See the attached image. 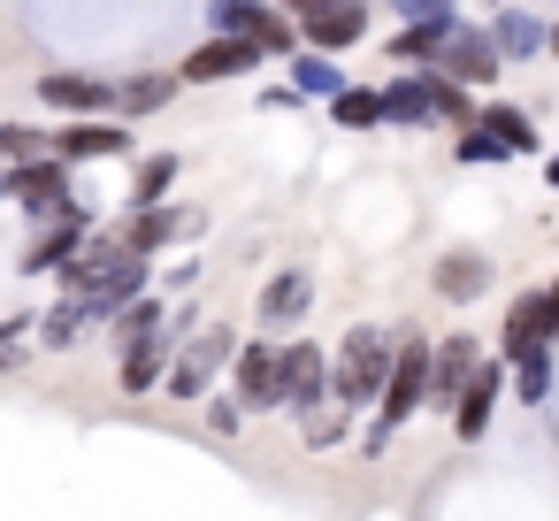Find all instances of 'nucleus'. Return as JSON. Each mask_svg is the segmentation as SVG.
Returning a JSON list of instances; mask_svg holds the SVG:
<instances>
[{
  "mask_svg": "<svg viewBox=\"0 0 559 521\" xmlns=\"http://www.w3.org/2000/svg\"><path fill=\"white\" fill-rule=\"evenodd\" d=\"M429 368H437V345H429V338H406L399 360H391V383H383V399H376V422H368V437H360L368 460L414 422V406H429Z\"/></svg>",
  "mask_w": 559,
  "mask_h": 521,
  "instance_id": "nucleus-1",
  "label": "nucleus"
},
{
  "mask_svg": "<svg viewBox=\"0 0 559 521\" xmlns=\"http://www.w3.org/2000/svg\"><path fill=\"white\" fill-rule=\"evenodd\" d=\"M391 360H399V345L383 338V330H353L345 338V353L330 360V383H337V406H376L383 399V383H391Z\"/></svg>",
  "mask_w": 559,
  "mask_h": 521,
  "instance_id": "nucleus-2",
  "label": "nucleus"
},
{
  "mask_svg": "<svg viewBox=\"0 0 559 521\" xmlns=\"http://www.w3.org/2000/svg\"><path fill=\"white\" fill-rule=\"evenodd\" d=\"M207 16H215V32H246L269 55H292V39H307L284 0H207Z\"/></svg>",
  "mask_w": 559,
  "mask_h": 521,
  "instance_id": "nucleus-3",
  "label": "nucleus"
},
{
  "mask_svg": "<svg viewBox=\"0 0 559 521\" xmlns=\"http://www.w3.org/2000/svg\"><path fill=\"white\" fill-rule=\"evenodd\" d=\"M230 360H238V338H230V322L200 330V338L177 353V368H169V399H207L215 368H230Z\"/></svg>",
  "mask_w": 559,
  "mask_h": 521,
  "instance_id": "nucleus-4",
  "label": "nucleus"
},
{
  "mask_svg": "<svg viewBox=\"0 0 559 521\" xmlns=\"http://www.w3.org/2000/svg\"><path fill=\"white\" fill-rule=\"evenodd\" d=\"M261 55H269L261 39H246V32H215L207 47H192V55H185V70H177V78H185V85H223V78L253 70Z\"/></svg>",
  "mask_w": 559,
  "mask_h": 521,
  "instance_id": "nucleus-5",
  "label": "nucleus"
},
{
  "mask_svg": "<svg viewBox=\"0 0 559 521\" xmlns=\"http://www.w3.org/2000/svg\"><path fill=\"white\" fill-rule=\"evenodd\" d=\"M284 399H292V414H314L322 399H337L330 353H322L314 338H292V345H284Z\"/></svg>",
  "mask_w": 559,
  "mask_h": 521,
  "instance_id": "nucleus-6",
  "label": "nucleus"
},
{
  "mask_svg": "<svg viewBox=\"0 0 559 521\" xmlns=\"http://www.w3.org/2000/svg\"><path fill=\"white\" fill-rule=\"evenodd\" d=\"M9 192L47 223V215H70V162L62 154H39V162H16V177H9Z\"/></svg>",
  "mask_w": 559,
  "mask_h": 521,
  "instance_id": "nucleus-7",
  "label": "nucleus"
},
{
  "mask_svg": "<svg viewBox=\"0 0 559 521\" xmlns=\"http://www.w3.org/2000/svg\"><path fill=\"white\" fill-rule=\"evenodd\" d=\"M437 70H444V78H460V85H490V78L506 70V47H498V32H467V24H460V32L444 39Z\"/></svg>",
  "mask_w": 559,
  "mask_h": 521,
  "instance_id": "nucleus-8",
  "label": "nucleus"
},
{
  "mask_svg": "<svg viewBox=\"0 0 559 521\" xmlns=\"http://www.w3.org/2000/svg\"><path fill=\"white\" fill-rule=\"evenodd\" d=\"M238 399L246 406H292L284 399V345H269V338H253V345H238Z\"/></svg>",
  "mask_w": 559,
  "mask_h": 521,
  "instance_id": "nucleus-9",
  "label": "nucleus"
},
{
  "mask_svg": "<svg viewBox=\"0 0 559 521\" xmlns=\"http://www.w3.org/2000/svg\"><path fill=\"white\" fill-rule=\"evenodd\" d=\"M39 100L62 108V116H108V108H116V85L93 78V70H47V78H39Z\"/></svg>",
  "mask_w": 559,
  "mask_h": 521,
  "instance_id": "nucleus-10",
  "label": "nucleus"
},
{
  "mask_svg": "<svg viewBox=\"0 0 559 521\" xmlns=\"http://www.w3.org/2000/svg\"><path fill=\"white\" fill-rule=\"evenodd\" d=\"M55 154L62 162H116V154H131V131L108 116H78L70 131H55Z\"/></svg>",
  "mask_w": 559,
  "mask_h": 521,
  "instance_id": "nucleus-11",
  "label": "nucleus"
},
{
  "mask_svg": "<svg viewBox=\"0 0 559 521\" xmlns=\"http://www.w3.org/2000/svg\"><path fill=\"white\" fill-rule=\"evenodd\" d=\"M551 338H559V299H551V292H521L513 315H506V338H498L506 360L528 353V345H551Z\"/></svg>",
  "mask_w": 559,
  "mask_h": 521,
  "instance_id": "nucleus-12",
  "label": "nucleus"
},
{
  "mask_svg": "<svg viewBox=\"0 0 559 521\" xmlns=\"http://www.w3.org/2000/svg\"><path fill=\"white\" fill-rule=\"evenodd\" d=\"M85 253V215L70 208V215H55V230H39V246H24V276H47V269H70Z\"/></svg>",
  "mask_w": 559,
  "mask_h": 521,
  "instance_id": "nucleus-13",
  "label": "nucleus"
},
{
  "mask_svg": "<svg viewBox=\"0 0 559 521\" xmlns=\"http://www.w3.org/2000/svg\"><path fill=\"white\" fill-rule=\"evenodd\" d=\"M383 108H391V123H399V131H421V123H437V70L391 78V85H383Z\"/></svg>",
  "mask_w": 559,
  "mask_h": 521,
  "instance_id": "nucleus-14",
  "label": "nucleus"
},
{
  "mask_svg": "<svg viewBox=\"0 0 559 521\" xmlns=\"http://www.w3.org/2000/svg\"><path fill=\"white\" fill-rule=\"evenodd\" d=\"M475 368H483L475 338H444V345H437V368H429V406H460V391H467Z\"/></svg>",
  "mask_w": 559,
  "mask_h": 521,
  "instance_id": "nucleus-15",
  "label": "nucleus"
},
{
  "mask_svg": "<svg viewBox=\"0 0 559 521\" xmlns=\"http://www.w3.org/2000/svg\"><path fill=\"white\" fill-rule=\"evenodd\" d=\"M498 391H506V360H483V368L467 376L460 406H452V429H460V437H483V429H490V406H498Z\"/></svg>",
  "mask_w": 559,
  "mask_h": 521,
  "instance_id": "nucleus-16",
  "label": "nucleus"
},
{
  "mask_svg": "<svg viewBox=\"0 0 559 521\" xmlns=\"http://www.w3.org/2000/svg\"><path fill=\"white\" fill-rule=\"evenodd\" d=\"M299 32H307V47L345 55V47H360V39H368V9H360V0H330V9H322V16H307Z\"/></svg>",
  "mask_w": 559,
  "mask_h": 521,
  "instance_id": "nucleus-17",
  "label": "nucleus"
},
{
  "mask_svg": "<svg viewBox=\"0 0 559 521\" xmlns=\"http://www.w3.org/2000/svg\"><path fill=\"white\" fill-rule=\"evenodd\" d=\"M192 230H200L192 208H139V215L123 223V238H131L139 253H162V246H177V238H192Z\"/></svg>",
  "mask_w": 559,
  "mask_h": 521,
  "instance_id": "nucleus-18",
  "label": "nucleus"
},
{
  "mask_svg": "<svg viewBox=\"0 0 559 521\" xmlns=\"http://www.w3.org/2000/svg\"><path fill=\"white\" fill-rule=\"evenodd\" d=\"M169 368H177L169 330H154V338H131V345H123V391H131V399H139V391H154V383H169Z\"/></svg>",
  "mask_w": 559,
  "mask_h": 521,
  "instance_id": "nucleus-19",
  "label": "nucleus"
},
{
  "mask_svg": "<svg viewBox=\"0 0 559 521\" xmlns=\"http://www.w3.org/2000/svg\"><path fill=\"white\" fill-rule=\"evenodd\" d=\"M307 299H314V276H307V269H284V276H269V292H261V322H269V330H292V322L307 315Z\"/></svg>",
  "mask_w": 559,
  "mask_h": 521,
  "instance_id": "nucleus-20",
  "label": "nucleus"
},
{
  "mask_svg": "<svg viewBox=\"0 0 559 521\" xmlns=\"http://www.w3.org/2000/svg\"><path fill=\"white\" fill-rule=\"evenodd\" d=\"M452 32H460V16H406V32L391 39V62H437Z\"/></svg>",
  "mask_w": 559,
  "mask_h": 521,
  "instance_id": "nucleus-21",
  "label": "nucleus"
},
{
  "mask_svg": "<svg viewBox=\"0 0 559 521\" xmlns=\"http://www.w3.org/2000/svg\"><path fill=\"white\" fill-rule=\"evenodd\" d=\"M490 32H498V47H506V62H528V55H544V47H551V32H544L536 16H521V9H506V16H498Z\"/></svg>",
  "mask_w": 559,
  "mask_h": 521,
  "instance_id": "nucleus-22",
  "label": "nucleus"
},
{
  "mask_svg": "<svg viewBox=\"0 0 559 521\" xmlns=\"http://www.w3.org/2000/svg\"><path fill=\"white\" fill-rule=\"evenodd\" d=\"M292 85H299V93L337 100V93H345V70L330 62V47H307V55H292Z\"/></svg>",
  "mask_w": 559,
  "mask_h": 521,
  "instance_id": "nucleus-23",
  "label": "nucleus"
},
{
  "mask_svg": "<svg viewBox=\"0 0 559 521\" xmlns=\"http://www.w3.org/2000/svg\"><path fill=\"white\" fill-rule=\"evenodd\" d=\"M483 284H490V261H475V253H444L437 261V292L444 299H475Z\"/></svg>",
  "mask_w": 559,
  "mask_h": 521,
  "instance_id": "nucleus-24",
  "label": "nucleus"
},
{
  "mask_svg": "<svg viewBox=\"0 0 559 521\" xmlns=\"http://www.w3.org/2000/svg\"><path fill=\"white\" fill-rule=\"evenodd\" d=\"M169 185H177V154H146L139 177H131V208H162Z\"/></svg>",
  "mask_w": 559,
  "mask_h": 521,
  "instance_id": "nucleus-25",
  "label": "nucleus"
},
{
  "mask_svg": "<svg viewBox=\"0 0 559 521\" xmlns=\"http://www.w3.org/2000/svg\"><path fill=\"white\" fill-rule=\"evenodd\" d=\"M330 108H337V123H345V131H376V123H391L383 93H360V85H345V93H337Z\"/></svg>",
  "mask_w": 559,
  "mask_h": 521,
  "instance_id": "nucleus-26",
  "label": "nucleus"
},
{
  "mask_svg": "<svg viewBox=\"0 0 559 521\" xmlns=\"http://www.w3.org/2000/svg\"><path fill=\"white\" fill-rule=\"evenodd\" d=\"M513 391L536 406V399H551V353L544 345H528V353H513Z\"/></svg>",
  "mask_w": 559,
  "mask_h": 521,
  "instance_id": "nucleus-27",
  "label": "nucleus"
},
{
  "mask_svg": "<svg viewBox=\"0 0 559 521\" xmlns=\"http://www.w3.org/2000/svg\"><path fill=\"white\" fill-rule=\"evenodd\" d=\"M177 85H185V78H131V85H116V108H123V116H146V108H162Z\"/></svg>",
  "mask_w": 559,
  "mask_h": 521,
  "instance_id": "nucleus-28",
  "label": "nucleus"
},
{
  "mask_svg": "<svg viewBox=\"0 0 559 521\" xmlns=\"http://www.w3.org/2000/svg\"><path fill=\"white\" fill-rule=\"evenodd\" d=\"M475 123H483V131H498V139H506L513 154H536V123H528L521 108H483Z\"/></svg>",
  "mask_w": 559,
  "mask_h": 521,
  "instance_id": "nucleus-29",
  "label": "nucleus"
},
{
  "mask_svg": "<svg viewBox=\"0 0 559 521\" xmlns=\"http://www.w3.org/2000/svg\"><path fill=\"white\" fill-rule=\"evenodd\" d=\"M162 315H169L162 299H131V307L116 315V338H123V345H131V338H154V330H169Z\"/></svg>",
  "mask_w": 559,
  "mask_h": 521,
  "instance_id": "nucleus-30",
  "label": "nucleus"
},
{
  "mask_svg": "<svg viewBox=\"0 0 559 521\" xmlns=\"http://www.w3.org/2000/svg\"><path fill=\"white\" fill-rule=\"evenodd\" d=\"M0 154H9V162H39L47 154V131L39 123H0Z\"/></svg>",
  "mask_w": 559,
  "mask_h": 521,
  "instance_id": "nucleus-31",
  "label": "nucleus"
},
{
  "mask_svg": "<svg viewBox=\"0 0 559 521\" xmlns=\"http://www.w3.org/2000/svg\"><path fill=\"white\" fill-rule=\"evenodd\" d=\"M452 154H460V162H506V154H513V146H506V139H498V131H483V123H467V131H460V146H452Z\"/></svg>",
  "mask_w": 559,
  "mask_h": 521,
  "instance_id": "nucleus-32",
  "label": "nucleus"
},
{
  "mask_svg": "<svg viewBox=\"0 0 559 521\" xmlns=\"http://www.w3.org/2000/svg\"><path fill=\"white\" fill-rule=\"evenodd\" d=\"M345 429H353V406H337V414H314V422H307V445H314V452H330V445H345Z\"/></svg>",
  "mask_w": 559,
  "mask_h": 521,
  "instance_id": "nucleus-33",
  "label": "nucleus"
},
{
  "mask_svg": "<svg viewBox=\"0 0 559 521\" xmlns=\"http://www.w3.org/2000/svg\"><path fill=\"white\" fill-rule=\"evenodd\" d=\"M238 414H246V399H207V422H215L223 437H238Z\"/></svg>",
  "mask_w": 559,
  "mask_h": 521,
  "instance_id": "nucleus-34",
  "label": "nucleus"
},
{
  "mask_svg": "<svg viewBox=\"0 0 559 521\" xmlns=\"http://www.w3.org/2000/svg\"><path fill=\"white\" fill-rule=\"evenodd\" d=\"M399 16H452V0H391Z\"/></svg>",
  "mask_w": 559,
  "mask_h": 521,
  "instance_id": "nucleus-35",
  "label": "nucleus"
},
{
  "mask_svg": "<svg viewBox=\"0 0 559 521\" xmlns=\"http://www.w3.org/2000/svg\"><path fill=\"white\" fill-rule=\"evenodd\" d=\"M284 9H292V16L307 24V16H322V9H330V0H284Z\"/></svg>",
  "mask_w": 559,
  "mask_h": 521,
  "instance_id": "nucleus-36",
  "label": "nucleus"
},
{
  "mask_svg": "<svg viewBox=\"0 0 559 521\" xmlns=\"http://www.w3.org/2000/svg\"><path fill=\"white\" fill-rule=\"evenodd\" d=\"M0 200H16V192H9V177H0Z\"/></svg>",
  "mask_w": 559,
  "mask_h": 521,
  "instance_id": "nucleus-37",
  "label": "nucleus"
},
{
  "mask_svg": "<svg viewBox=\"0 0 559 521\" xmlns=\"http://www.w3.org/2000/svg\"><path fill=\"white\" fill-rule=\"evenodd\" d=\"M551 185H559V154H551Z\"/></svg>",
  "mask_w": 559,
  "mask_h": 521,
  "instance_id": "nucleus-38",
  "label": "nucleus"
},
{
  "mask_svg": "<svg viewBox=\"0 0 559 521\" xmlns=\"http://www.w3.org/2000/svg\"><path fill=\"white\" fill-rule=\"evenodd\" d=\"M551 55H559V24H551Z\"/></svg>",
  "mask_w": 559,
  "mask_h": 521,
  "instance_id": "nucleus-39",
  "label": "nucleus"
},
{
  "mask_svg": "<svg viewBox=\"0 0 559 521\" xmlns=\"http://www.w3.org/2000/svg\"><path fill=\"white\" fill-rule=\"evenodd\" d=\"M551 299H559V284H551Z\"/></svg>",
  "mask_w": 559,
  "mask_h": 521,
  "instance_id": "nucleus-40",
  "label": "nucleus"
}]
</instances>
